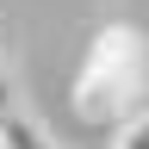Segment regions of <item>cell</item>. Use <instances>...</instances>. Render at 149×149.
I'll list each match as a JSON object with an SVG mask.
<instances>
[{
  "label": "cell",
  "mask_w": 149,
  "mask_h": 149,
  "mask_svg": "<svg viewBox=\"0 0 149 149\" xmlns=\"http://www.w3.org/2000/svg\"><path fill=\"white\" fill-rule=\"evenodd\" d=\"M149 100V37L137 25H100L74 74V112L87 124H130Z\"/></svg>",
  "instance_id": "cell-1"
},
{
  "label": "cell",
  "mask_w": 149,
  "mask_h": 149,
  "mask_svg": "<svg viewBox=\"0 0 149 149\" xmlns=\"http://www.w3.org/2000/svg\"><path fill=\"white\" fill-rule=\"evenodd\" d=\"M0 143L6 149H62L56 130L44 118H31V112H6V118H0Z\"/></svg>",
  "instance_id": "cell-2"
},
{
  "label": "cell",
  "mask_w": 149,
  "mask_h": 149,
  "mask_svg": "<svg viewBox=\"0 0 149 149\" xmlns=\"http://www.w3.org/2000/svg\"><path fill=\"white\" fill-rule=\"evenodd\" d=\"M112 149H149V112H137L130 124L112 130Z\"/></svg>",
  "instance_id": "cell-3"
},
{
  "label": "cell",
  "mask_w": 149,
  "mask_h": 149,
  "mask_svg": "<svg viewBox=\"0 0 149 149\" xmlns=\"http://www.w3.org/2000/svg\"><path fill=\"white\" fill-rule=\"evenodd\" d=\"M0 74H6V50H0Z\"/></svg>",
  "instance_id": "cell-4"
},
{
  "label": "cell",
  "mask_w": 149,
  "mask_h": 149,
  "mask_svg": "<svg viewBox=\"0 0 149 149\" xmlns=\"http://www.w3.org/2000/svg\"><path fill=\"white\" fill-rule=\"evenodd\" d=\"M0 149H6V143H0Z\"/></svg>",
  "instance_id": "cell-5"
}]
</instances>
